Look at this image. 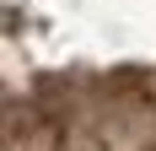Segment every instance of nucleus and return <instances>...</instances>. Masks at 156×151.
Here are the masks:
<instances>
[{
  "label": "nucleus",
  "mask_w": 156,
  "mask_h": 151,
  "mask_svg": "<svg viewBox=\"0 0 156 151\" xmlns=\"http://www.w3.org/2000/svg\"><path fill=\"white\" fill-rule=\"evenodd\" d=\"M5 151H65V130L43 103H11V113H5Z\"/></svg>",
  "instance_id": "nucleus-1"
}]
</instances>
